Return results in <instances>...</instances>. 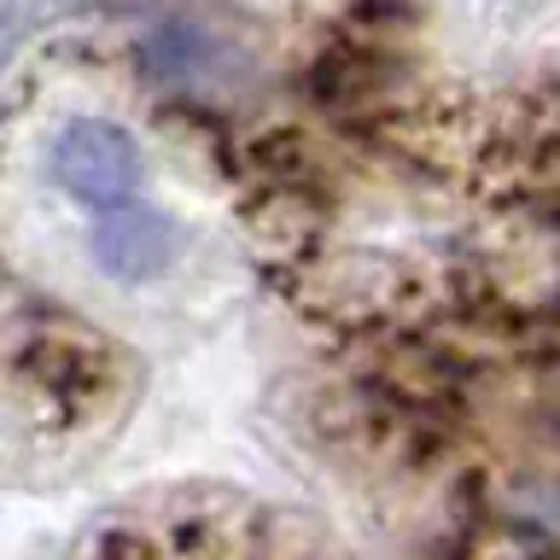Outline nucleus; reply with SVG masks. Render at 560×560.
I'll use <instances>...</instances> for the list:
<instances>
[{"label": "nucleus", "instance_id": "1", "mask_svg": "<svg viewBox=\"0 0 560 560\" xmlns=\"http://www.w3.org/2000/svg\"><path fill=\"white\" fill-rule=\"evenodd\" d=\"M140 147L117 122L100 117H77L65 122L59 140H52V182H59L70 199L94 205V210H117L140 192Z\"/></svg>", "mask_w": 560, "mask_h": 560}, {"label": "nucleus", "instance_id": "2", "mask_svg": "<svg viewBox=\"0 0 560 560\" xmlns=\"http://www.w3.org/2000/svg\"><path fill=\"white\" fill-rule=\"evenodd\" d=\"M175 234L170 217H158V210H140V205H117L112 217L94 228V262L112 280H152L164 275L175 262Z\"/></svg>", "mask_w": 560, "mask_h": 560}]
</instances>
